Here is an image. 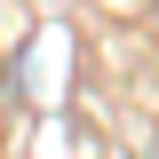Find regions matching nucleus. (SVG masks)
<instances>
[]
</instances>
